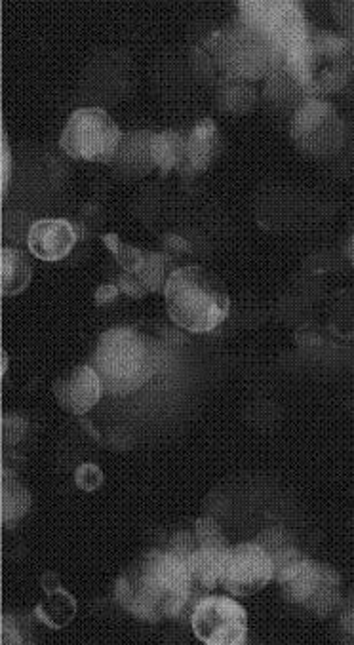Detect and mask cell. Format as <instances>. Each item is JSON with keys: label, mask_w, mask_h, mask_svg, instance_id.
<instances>
[{"label": "cell", "mask_w": 354, "mask_h": 645, "mask_svg": "<svg viewBox=\"0 0 354 645\" xmlns=\"http://www.w3.org/2000/svg\"><path fill=\"white\" fill-rule=\"evenodd\" d=\"M341 626H343L345 634H349L351 638H354V606H349L343 611Z\"/></svg>", "instance_id": "32"}, {"label": "cell", "mask_w": 354, "mask_h": 645, "mask_svg": "<svg viewBox=\"0 0 354 645\" xmlns=\"http://www.w3.org/2000/svg\"><path fill=\"white\" fill-rule=\"evenodd\" d=\"M275 581L269 552L259 543H240L229 548L219 585L233 596H252Z\"/></svg>", "instance_id": "11"}, {"label": "cell", "mask_w": 354, "mask_h": 645, "mask_svg": "<svg viewBox=\"0 0 354 645\" xmlns=\"http://www.w3.org/2000/svg\"><path fill=\"white\" fill-rule=\"evenodd\" d=\"M8 372V352L2 351V377Z\"/></svg>", "instance_id": "34"}, {"label": "cell", "mask_w": 354, "mask_h": 645, "mask_svg": "<svg viewBox=\"0 0 354 645\" xmlns=\"http://www.w3.org/2000/svg\"><path fill=\"white\" fill-rule=\"evenodd\" d=\"M75 611H77V604L73 596L58 588L48 592V600L39 604L35 609V615L50 628H63L75 617Z\"/></svg>", "instance_id": "20"}, {"label": "cell", "mask_w": 354, "mask_h": 645, "mask_svg": "<svg viewBox=\"0 0 354 645\" xmlns=\"http://www.w3.org/2000/svg\"><path fill=\"white\" fill-rule=\"evenodd\" d=\"M101 240L109 248V252L115 255V259H117V263L124 273L136 274L143 267L145 252H141L136 246H130V244L122 242L115 233L103 235Z\"/></svg>", "instance_id": "22"}, {"label": "cell", "mask_w": 354, "mask_h": 645, "mask_svg": "<svg viewBox=\"0 0 354 645\" xmlns=\"http://www.w3.org/2000/svg\"><path fill=\"white\" fill-rule=\"evenodd\" d=\"M25 430H27L25 417L16 415V413H8L2 417V442L6 446H16L25 436Z\"/></svg>", "instance_id": "25"}, {"label": "cell", "mask_w": 354, "mask_h": 645, "mask_svg": "<svg viewBox=\"0 0 354 645\" xmlns=\"http://www.w3.org/2000/svg\"><path fill=\"white\" fill-rule=\"evenodd\" d=\"M12 176V155H10V143L8 137L2 132V195L8 191Z\"/></svg>", "instance_id": "29"}, {"label": "cell", "mask_w": 354, "mask_h": 645, "mask_svg": "<svg viewBox=\"0 0 354 645\" xmlns=\"http://www.w3.org/2000/svg\"><path fill=\"white\" fill-rule=\"evenodd\" d=\"M54 394L61 410L71 415H84L98 406L103 385L92 364H86L61 375L54 383Z\"/></svg>", "instance_id": "12"}, {"label": "cell", "mask_w": 354, "mask_h": 645, "mask_svg": "<svg viewBox=\"0 0 354 645\" xmlns=\"http://www.w3.org/2000/svg\"><path fill=\"white\" fill-rule=\"evenodd\" d=\"M122 609L143 623L177 619L195 598L185 560L172 550H147L122 571L115 585Z\"/></svg>", "instance_id": "1"}, {"label": "cell", "mask_w": 354, "mask_h": 645, "mask_svg": "<svg viewBox=\"0 0 354 645\" xmlns=\"http://www.w3.org/2000/svg\"><path fill=\"white\" fill-rule=\"evenodd\" d=\"M166 311L179 328L193 333L216 330L231 311L229 292L216 274L187 265L172 271L164 286Z\"/></svg>", "instance_id": "3"}, {"label": "cell", "mask_w": 354, "mask_h": 645, "mask_svg": "<svg viewBox=\"0 0 354 645\" xmlns=\"http://www.w3.org/2000/svg\"><path fill=\"white\" fill-rule=\"evenodd\" d=\"M153 134L155 132H132L122 136L117 157L113 160V164L117 166L122 176H147L151 170H155L153 153H151Z\"/></svg>", "instance_id": "16"}, {"label": "cell", "mask_w": 354, "mask_h": 645, "mask_svg": "<svg viewBox=\"0 0 354 645\" xmlns=\"http://www.w3.org/2000/svg\"><path fill=\"white\" fill-rule=\"evenodd\" d=\"M185 139L187 137L172 130L153 134L151 153H153L155 168L160 170V174H168L172 170L179 172L185 157Z\"/></svg>", "instance_id": "19"}, {"label": "cell", "mask_w": 354, "mask_h": 645, "mask_svg": "<svg viewBox=\"0 0 354 645\" xmlns=\"http://www.w3.org/2000/svg\"><path fill=\"white\" fill-rule=\"evenodd\" d=\"M31 507V493L10 470H2V526L14 528Z\"/></svg>", "instance_id": "17"}, {"label": "cell", "mask_w": 354, "mask_h": 645, "mask_svg": "<svg viewBox=\"0 0 354 645\" xmlns=\"http://www.w3.org/2000/svg\"><path fill=\"white\" fill-rule=\"evenodd\" d=\"M118 294H120V288H118L117 284H103V286H99L98 290H96L94 299H96L98 305H107V303L115 301Z\"/></svg>", "instance_id": "31"}, {"label": "cell", "mask_w": 354, "mask_h": 645, "mask_svg": "<svg viewBox=\"0 0 354 645\" xmlns=\"http://www.w3.org/2000/svg\"><path fill=\"white\" fill-rule=\"evenodd\" d=\"M117 286L120 288L122 294L130 295L134 299H139L143 295H147L145 288L139 284L136 274L122 273L118 276Z\"/></svg>", "instance_id": "28"}, {"label": "cell", "mask_w": 354, "mask_h": 645, "mask_svg": "<svg viewBox=\"0 0 354 645\" xmlns=\"http://www.w3.org/2000/svg\"><path fill=\"white\" fill-rule=\"evenodd\" d=\"M2 642L4 644H21L23 642L20 630L12 623L10 617L2 619Z\"/></svg>", "instance_id": "30"}, {"label": "cell", "mask_w": 354, "mask_h": 645, "mask_svg": "<svg viewBox=\"0 0 354 645\" xmlns=\"http://www.w3.org/2000/svg\"><path fill=\"white\" fill-rule=\"evenodd\" d=\"M238 20L265 37L282 59V65L286 56L311 31L299 2H238Z\"/></svg>", "instance_id": "8"}, {"label": "cell", "mask_w": 354, "mask_h": 645, "mask_svg": "<svg viewBox=\"0 0 354 645\" xmlns=\"http://www.w3.org/2000/svg\"><path fill=\"white\" fill-rule=\"evenodd\" d=\"M202 56L212 63L223 80L248 82L271 77L284 69L275 48L250 25L236 20L202 44Z\"/></svg>", "instance_id": "5"}, {"label": "cell", "mask_w": 354, "mask_h": 645, "mask_svg": "<svg viewBox=\"0 0 354 645\" xmlns=\"http://www.w3.org/2000/svg\"><path fill=\"white\" fill-rule=\"evenodd\" d=\"M193 533H195L198 547H229L219 524L212 518H200Z\"/></svg>", "instance_id": "24"}, {"label": "cell", "mask_w": 354, "mask_h": 645, "mask_svg": "<svg viewBox=\"0 0 354 645\" xmlns=\"http://www.w3.org/2000/svg\"><path fill=\"white\" fill-rule=\"evenodd\" d=\"M231 547H195L183 560L189 569V577L195 590V598L202 600L204 592H210L219 585L223 562Z\"/></svg>", "instance_id": "15"}, {"label": "cell", "mask_w": 354, "mask_h": 645, "mask_svg": "<svg viewBox=\"0 0 354 645\" xmlns=\"http://www.w3.org/2000/svg\"><path fill=\"white\" fill-rule=\"evenodd\" d=\"M117 122L99 107H82L67 120L59 147L67 157L111 164L122 141Z\"/></svg>", "instance_id": "6"}, {"label": "cell", "mask_w": 354, "mask_h": 645, "mask_svg": "<svg viewBox=\"0 0 354 645\" xmlns=\"http://www.w3.org/2000/svg\"><path fill=\"white\" fill-rule=\"evenodd\" d=\"M77 229L67 219H39L31 225L27 246L42 261H61L77 244Z\"/></svg>", "instance_id": "13"}, {"label": "cell", "mask_w": 354, "mask_h": 645, "mask_svg": "<svg viewBox=\"0 0 354 645\" xmlns=\"http://www.w3.org/2000/svg\"><path fill=\"white\" fill-rule=\"evenodd\" d=\"M345 255H347V259L351 261V265L354 267V233L349 236V240L345 244Z\"/></svg>", "instance_id": "33"}, {"label": "cell", "mask_w": 354, "mask_h": 645, "mask_svg": "<svg viewBox=\"0 0 354 645\" xmlns=\"http://www.w3.org/2000/svg\"><path fill=\"white\" fill-rule=\"evenodd\" d=\"M334 14L337 23L347 29V37H354V2H335Z\"/></svg>", "instance_id": "27"}, {"label": "cell", "mask_w": 354, "mask_h": 645, "mask_svg": "<svg viewBox=\"0 0 354 645\" xmlns=\"http://www.w3.org/2000/svg\"><path fill=\"white\" fill-rule=\"evenodd\" d=\"M2 295H18L31 282V265L29 259L16 248H2Z\"/></svg>", "instance_id": "18"}, {"label": "cell", "mask_w": 354, "mask_h": 645, "mask_svg": "<svg viewBox=\"0 0 354 645\" xmlns=\"http://www.w3.org/2000/svg\"><path fill=\"white\" fill-rule=\"evenodd\" d=\"M166 267H168V255L160 252H145L143 267L136 273V278L147 294H157L160 290L164 292L166 280L170 276L166 274Z\"/></svg>", "instance_id": "21"}, {"label": "cell", "mask_w": 354, "mask_h": 645, "mask_svg": "<svg viewBox=\"0 0 354 645\" xmlns=\"http://www.w3.org/2000/svg\"><path fill=\"white\" fill-rule=\"evenodd\" d=\"M193 632L202 644L240 645L248 634L246 609L227 596H204L191 613Z\"/></svg>", "instance_id": "10"}, {"label": "cell", "mask_w": 354, "mask_h": 645, "mask_svg": "<svg viewBox=\"0 0 354 645\" xmlns=\"http://www.w3.org/2000/svg\"><path fill=\"white\" fill-rule=\"evenodd\" d=\"M219 96H221V109L225 113H246L254 103V92L248 90L246 82L223 80Z\"/></svg>", "instance_id": "23"}, {"label": "cell", "mask_w": 354, "mask_h": 645, "mask_svg": "<svg viewBox=\"0 0 354 645\" xmlns=\"http://www.w3.org/2000/svg\"><path fill=\"white\" fill-rule=\"evenodd\" d=\"M92 368L103 392L126 396L139 391L157 373V352L138 330L113 328L99 335Z\"/></svg>", "instance_id": "4"}, {"label": "cell", "mask_w": 354, "mask_h": 645, "mask_svg": "<svg viewBox=\"0 0 354 645\" xmlns=\"http://www.w3.org/2000/svg\"><path fill=\"white\" fill-rule=\"evenodd\" d=\"M284 69L309 98L343 94L354 98V40L309 31L284 59Z\"/></svg>", "instance_id": "2"}, {"label": "cell", "mask_w": 354, "mask_h": 645, "mask_svg": "<svg viewBox=\"0 0 354 645\" xmlns=\"http://www.w3.org/2000/svg\"><path fill=\"white\" fill-rule=\"evenodd\" d=\"M221 151V137L212 118H202L185 139V157L179 168L181 176L193 177L206 172Z\"/></svg>", "instance_id": "14"}, {"label": "cell", "mask_w": 354, "mask_h": 645, "mask_svg": "<svg viewBox=\"0 0 354 645\" xmlns=\"http://www.w3.org/2000/svg\"><path fill=\"white\" fill-rule=\"evenodd\" d=\"M290 136L307 157H334L345 143V122L332 103L307 98L292 115Z\"/></svg>", "instance_id": "9"}, {"label": "cell", "mask_w": 354, "mask_h": 645, "mask_svg": "<svg viewBox=\"0 0 354 645\" xmlns=\"http://www.w3.org/2000/svg\"><path fill=\"white\" fill-rule=\"evenodd\" d=\"M284 598L318 619H328L341 606V577L334 567L311 558L276 579Z\"/></svg>", "instance_id": "7"}, {"label": "cell", "mask_w": 354, "mask_h": 645, "mask_svg": "<svg viewBox=\"0 0 354 645\" xmlns=\"http://www.w3.org/2000/svg\"><path fill=\"white\" fill-rule=\"evenodd\" d=\"M75 482L82 491H96L103 482V472L94 463H84L75 470Z\"/></svg>", "instance_id": "26"}]
</instances>
